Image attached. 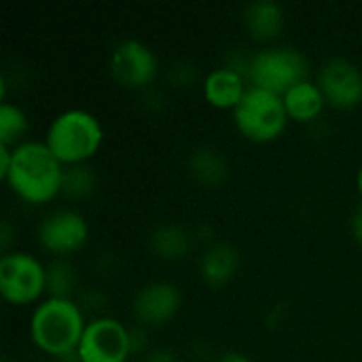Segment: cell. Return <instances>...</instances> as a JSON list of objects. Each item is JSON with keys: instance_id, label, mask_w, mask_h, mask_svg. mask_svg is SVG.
<instances>
[{"instance_id": "9a60e30c", "label": "cell", "mask_w": 362, "mask_h": 362, "mask_svg": "<svg viewBox=\"0 0 362 362\" xmlns=\"http://www.w3.org/2000/svg\"><path fill=\"white\" fill-rule=\"evenodd\" d=\"M195 235L178 223H159L148 235V248L155 259L178 263L193 250Z\"/></svg>"}, {"instance_id": "5bb4252c", "label": "cell", "mask_w": 362, "mask_h": 362, "mask_svg": "<svg viewBox=\"0 0 362 362\" xmlns=\"http://www.w3.org/2000/svg\"><path fill=\"white\" fill-rule=\"evenodd\" d=\"M286 15L276 0H252L244 8V28L257 42H269L282 34Z\"/></svg>"}, {"instance_id": "8fae6325", "label": "cell", "mask_w": 362, "mask_h": 362, "mask_svg": "<svg viewBox=\"0 0 362 362\" xmlns=\"http://www.w3.org/2000/svg\"><path fill=\"white\" fill-rule=\"evenodd\" d=\"M318 87L329 106L350 110L362 104L361 68L346 57H331L318 72Z\"/></svg>"}, {"instance_id": "8992f818", "label": "cell", "mask_w": 362, "mask_h": 362, "mask_svg": "<svg viewBox=\"0 0 362 362\" xmlns=\"http://www.w3.org/2000/svg\"><path fill=\"white\" fill-rule=\"evenodd\" d=\"M47 293V265L32 252L13 250L0 257V295L13 305H30Z\"/></svg>"}, {"instance_id": "4316f807", "label": "cell", "mask_w": 362, "mask_h": 362, "mask_svg": "<svg viewBox=\"0 0 362 362\" xmlns=\"http://www.w3.org/2000/svg\"><path fill=\"white\" fill-rule=\"evenodd\" d=\"M350 229H352V235H354V240L362 244V204L354 210V214H352V218H350Z\"/></svg>"}, {"instance_id": "52a82bcc", "label": "cell", "mask_w": 362, "mask_h": 362, "mask_svg": "<svg viewBox=\"0 0 362 362\" xmlns=\"http://www.w3.org/2000/svg\"><path fill=\"white\" fill-rule=\"evenodd\" d=\"M36 240L40 248L53 257L78 252L89 240V223L74 208H57L42 216L36 227Z\"/></svg>"}, {"instance_id": "44dd1931", "label": "cell", "mask_w": 362, "mask_h": 362, "mask_svg": "<svg viewBox=\"0 0 362 362\" xmlns=\"http://www.w3.org/2000/svg\"><path fill=\"white\" fill-rule=\"evenodd\" d=\"M165 81L176 89L193 87L199 81V68L191 59H176L165 70Z\"/></svg>"}, {"instance_id": "1f68e13d", "label": "cell", "mask_w": 362, "mask_h": 362, "mask_svg": "<svg viewBox=\"0 0 362 362\" xmlns=\"http://www.w3.org/2000/svg\"><path fill=\"white\" fill-rule=\"evenodd\" d=\"M2 362H11V361H8V358H2Z\"/></svg>"}, {"instance_id": "2e32d148", "label": "cell", "mask_w": 362, "mask_h": 362, "mask_svg": "<svg viewBox=\"0 0 362 362\" xmlns=\"http://www.w3.org/2000/svg\"><path fill=\"white\" fill-rule=\"evenodd\" d=\"M187 172L202 187L214 189L225 185V180L229 178V161L216 146L199 144L187 155Z\"/></svg>"}, {"instance_id": "d4e9b609", "label": "cell", "mask_w": 362, "mask_h": 362, "mask_svg": "<svg viewBox=\"0 0 362 362\" xmlns=\"http://www.w3.org/2000/svg\"><path fill=\"white\" fill-rule=\"evenodd\" d=\"M15 235H17V231L13 229L11 221H8V218H4V221L0 223V250H2V255L13 252V250H11V246H13Z\"/></svg>"}, {"instance_id": "30bf717a", "label": "cell", "mask_w": 362, "mask_h": 362, "mask_svg": "<svg viewBox=\"0 0 362 362\" xmlns=\"http://www.w3.org/2000/svg\"><path fill=\"white\" fill-rule=\"evenodd\" d=\"M182 308V293L174 282L153 280L138 288L132 301L136 325L144 329H159L176 318Z\"/></svg>"}, {"instance_id": "ffe728a7", "label": "cell", "mask_w": 362, "mask_h": 362, "mask_svg": "<svg viewBox=\"0 0 362 362\" xmlns=\"http://www.w3.org/2000/svg\"><path fill=\"white\" fill-rule=\"evenodd\" d=\"M28 115L13 102L0 104V144L4 146H17L21 144V138L28 134Z\"/></svg>"}, {"instance_id": "cb8c5ba5", "label": "cell", "mask_w": 362, "mask_h": 362, "mask_svg": "<svg viewBox=\"0 0 362 362\" xmlns=\"http://www.w3.org/2000/svg\"><path fill=\"white\" fill-rule=\"evenodd\" d=\"M142 102H144V106L148 110L157 112V110H161L165 106V95H163V91H159L155 87H148L146 91H142Z\"/></svg>"}, {"instance_id": "4dcf8cb0", "label": "cell", "mask_w": 362, "mask_h": 362, "mask_svg": "<svg viewBox=\"0 0 362 362\" xmlns=\"http://www.w3.org/2000/svg\"><path fill=\"white\" fill-rule=\"evenodd\" d=\"M356 189H358V193H361V197H362V165H361V170L356 172Z\"/></svg>"}, {"instance_id": "9c48e42d", "label": "cell", "mask_w": 362, "mask_h": 362, "mask_svg": "<svg viewBox=\"0 0 362 362\" xmlns=\"http://www.w3.org/2000/svg\"><path fill=\"white\" fill-rule=\"evenodd\" d=\"M159 74L155 51L136 38L121 40L110 53V76L125 89L146 91Z\"/></svg>"}, {"instance_id": "e0dca14e", "label": "cell", "mask_w": 362, "mask_h": 362, "mask_svg": "<svg viewBox=\"0 0 362 362\" xmlns=\"http://www.w3.org/2000/svg\"><path fill=\"white\" fill-rule=\"evenodd\" d=\"M282 100H284L288 119H293L297 123H316L327 106V100L320 91L318 83H314L310 78L295 85L293 89H288L282 95Z\"/></svg>"}, {"instance_id": "4fadbf2b", "label": "cell", "mask_w": 362, "mask_h": 362, "mask_svg": "<svg viewBox=\"0 0 362 362\" xmlns=\"http://www.w3.org/2000/svg\"><path fill=\"white\" fill-rule=\"evenodd\" d=\"M244 76L238 72L221 66L214 68L204 76V98L210 106L221 110H235V106L242 102L248 85Z\"/></svg>"}, {"instance_id": "f1b7e54d", "label": "cell", "mask_w": 362, "mask_h": 362, "mask_svg": "<svg viewBox=\"0 0 362 362\" xmlns=\"http://www.w3.org/2000/svg\"><path fill=\"white\" fill-rule=\"evenodd\" d=\"M214 362H255L250 356H246L244 352H238V350H229L225 354H221Z\"/></svg>"}, {"instance_id": "ba28073f", "label": "cell", "mask_w": 362, "mask_h": 362, "mask_svg": "<svg viewBox=\"0 0 362 362\" xmlns=\"http://www.w3.org/2000/svg\"><path fill=\"white\" fill-rule=\"evenodd\" d=\"M76 352L81 362H127L132 356L129 329L112 316L91 318Z\"/></svg>"}, {"instance_id": "5b68a950", "label": "cell", "mask_w": 362, "mask_h": 362, "mask_svg": "<svg viewBox=\"0 0 362 362\" xmlns=\"http://www.w3.org/2000/svg\"><path fill=\"white\" fill-rule=\"evenodd\" d=\"M310 62L295 47H265L252 53L248 85L284 95L295 85L308 81Z\"/></svg>"}, {"instance_id": "484cf974", "label": "cell", "mask_w": 362, "mask_h": 362, "mask_svg": "<svg viewBox=\"0 0 362 362\" xmlns=\"http://www.w3.org/2000/svg\"><path fill=\"white\" fill-rule=\"evenodd\" d=\"M140 362H180V356L170 348H153Z\"/></svg>"}, {"instance_id": "603a6c76", "label": "cell", "mask_w": 362, "mask_h": 362, "mask_svg": "<svg viewBox=\"0 0 362 362\" xmlns=\"http://www.w3.org/2000/svg\"><path fill=\"white\" fill-rule=\"evenodd\" d=\"M129 350H132V356H146L153 350L151 339H148V329L140 325L129 329Z\"/></svg>"}, {"instance_id": "7a4b0ae2", "label": "cell", "mask_w": 362, "mask_h": 362, "mask_svg": "<svg viewBox=\"0 0 362 362\" xmlns=\"http://www.w3.org/2000/svg\"><path fill=\"white\" fill-rule=\"evenodd\" d=\"M85 312L74 299H42L30 316L32 344L57 358L78 348L85 333Z\"/></svg>"}, {"instance_id": "7402d4cb", "label": "cell", "mask_w": 362, "mask_h": 362, "mask_svg": "<svg viewBox=\"0 0 362 362\" xmlns=\"http://www.w3.org/2000/svg\"><path fill=\"white\" fill-rule=\"evenodd\" d=\"M74 301L78 303V308L85 312V314H93V318L98 316H106L104 310L108 308V293L100 286H87V288H81L74 297Z\"/></svg>"}, {"instance_id": "d6986e66", "label": "cell", "mask_w": 362, "mask_h": 362, "mask_svg": "<svg viewBox=\"0 0 362 362\" xmlns=\"http://www.w3.org/2000/svg\"><path fill=\"white\" fill-rule=\"evenodd\" d=\"M98 189V174L89 163H76V165H64V178H62V195L70 202L87 199Z\"/></svg>"}, {"instance_id": "f546056e", "label": "cell", "mask_w": 362, "mask_h": 362, "mask_svg": "<svg viewBox=\"0 0 362 362\" xmlns=\"http://www.w3.org/2000/svg\"><path fill=\"white\" fill-rule=\"evenodd\" d=\"M55 362H81V356H78V352H76V350H72V352H68V354L57 356Z\"/></svg>"}, {"instance_id": "83f0119b", "label": "cell", "mask_w": 362, "mask_h": 362, "mask_svg": "<svg viewBox=\"0 0 362 362\" xmlns=\"http://www.w3.org/2000/svg\"><path fill=\"white\" fill-rule=\"evenodd\" d=\"M11 159H13V148L0 144V178L2 180H4V176H6V172L11 168Z\"/></svg>"}, {"instance_id": "6da1fadb", "label": "cell", "mask_w": 362, "mask_h": 362, "mask_svg": "<svg viewBox=\"0 0 362 362\" xmlns=\"http://www.w3.org/2000/svg\"><path fill=\"white\" fill-rule=\"evenodd\" d=\"M62 178L64 163L51 153L45 140H25L13 146V159L4 180L25 204L42 206L62 195Z\"/></svg>"}, {"instance_id": "7c38bea8", "label": "cell", "mask_w": 362, "mask_h": 362, "mask_svg": "<svg viewBox=\"0 0 362 362\" xmlns=\"http://www.w3.org/2000/svg\"><path fill=\"white\" fill-rule=\"evenodd\" d=\"M240 272V252L227 242L210 244L199 257V276L210 288H223Z\"/></svg>"}, {"instance_id": "277c9868", "label": "cell", "mask_w": 362, "mask_h": 362, "mask_svg": "<svg viewBox=\"0 0 362 362\" xmlns=\"http://www.w3.org/2000/svg\"><path fill=\"white\" fill-rule=\"evenodd\" d=\"M235 129L255 144L274 142L288 125V112L282 95L248 85L242 102L233 110Z\"/></svg>"}, {"instance_id": "3957f363", "label": "cell", "mask_w": 362, "mask_h": 362, "mask_svg": "<svg viewBox=\"0 0 362 362\" xmlns=\"http://www.w3.org/2000/svg\"><path fill=\"white\" fill-rule=\"evenodd\" d=\"M104 142V127L95 115L83 108L59 112L47 127L45 144L64 165L87 163Z\"/></svg>"}, {"instance_id": "ac0fdd59", "label": "cell", "mask_w": 362, "mask_h": 362, "mask_svg": "<svg viewBox=\"0 0 362 362\" xmlns=\"http://www.w3.org/2000/svg\"><path fill=\"white\" fill-rule=\"evenodd\" d=\"M76 293H78L76 267L64 257H53L47 263V297L74 299Z\"/></svg>"}]
</instances>
